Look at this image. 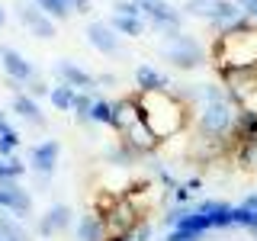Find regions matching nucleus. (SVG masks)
<instances>
[{
    "label": "nucleus",
    "instance_id": "obj_18",
    "mask_svg": "<svg viewBox=\"0 0 257 241\" xmlns=\"http://www.w3.org/2000/svg\"><path fill=\"white\" fill-rule=\"evenodd\" d=\"M106 235H109V228L100 212H87L77 219V228H74L77 241H106Z\"/></svg>",
    "mask_w": 257,
    "mask_h": 241
},
{
    "label": "nucleus",
    "instance_id": "obj_40",
    "mask_svg": "<svg viewBox=\"0 0 257 241\" xmlns=\"http://www.w3.org/2000/svg\"><path fill=\"white\" fill-rule=\"evenodd\" d=\"M7 129H13V126H10V119H7V112H4V109H0V135H4V132H7Z\"/></svg>",
    "mask_w": 257,
    "mask_h": 241
},
{
    "label": "nucleus",
    "instance_id": "obj_6",
    "mask_svg": "<svg viewBox=\"0 0 257 241\" xmlns=\"http://www.w3.org/2000/svg\"><path fill=\"white\" fill-rule=\"evenodd\" d=\"M180 13L183 16H196V20H206L215 32H222L228 23H235L241 16L235 0H187V4L180 7Z\"/></svg>",
    "mask_w": 257,
    "mask_h": 241
},
{
    "label": "nucleus",
    "instance_id": "obj_1",
    "mask_svg": "<svg viewBox=\"0 0 257 241\" xmlns=\"http://www.w3.org/2000/svg\"><path fill=\"white\" fill-rule=\"evenodd\" d=\"M135 100H139L142 109V123L155 132L161 145L177 139L190 123V106L183 100H177L171 90H139Z\"/></svg>",
    "mask_w": 257,
    "mask_h": 241
},
{
    "label": "nucleus",
    "instance_id": "obj_16",
    "mask_svg": "<svg viewBox=\"0 0 257 241\" xmlns=\"http://www.w3.org/2000/svg\"><path fill=\"white\" fill-rule=\"evenodd\" d=\"M139 119H142V109H139V100H135V93H132V96H119V100L112 103L109 129H116L119 135H122L132 123H139Z\"/></svg>",
    "mask_w": 257,
    "mask_h": 241
},
{
    "label": "nucleus",
    "instance_id": "obj_22",
    "mask_svg": "<svg viewBox=\"0 0 257 241\" xmlns=\"http://www.w3.org/2000/svg\"><path fill=\"white\" fill-rule=\"evenodd\" d=\"M77 93L80 90H74V87H68V84H55L52 90H48V100H52V106L58 112H71V109H74Z\"/></svg>",
    "mask_w": 257,
    "mask_h": 241
},
{
    "label": "nucleus",
    "instance_id": "obj_38",
    "mask_svg": "<svg viewBox=\"0 0 257 241\" xmlns=\"http://www.w3.org/2000/svg\"><path fill=\"white\" fill-rule=\"evenodd\" d=\"M106 241H135L132 231H119V235H106Z\"/></svg>",
    "mask_w": 257,
    "mask_h": 241
},
{
    "label": "nucleus",
    "instance_id": "obj_9",
    "mask_svg": "<svg viewBox=\"0 0 257 241\" xmlns=\"http://www.w3.org/2000/svg\"><path fill=\"white\" fill-rule=\"evenodd\" d=\"M16 16H20V23L36 39H55V32H58L55 20H52V16H45L36 4H32V0H20V4H16Z\"/></svg>",
    "mask_w": 257,
    "mask_h": 241
},
{
    "label": "nucleus",
    "instance_id": "obj_10",
    "mask_svg": "<svg viewBox=\"0 0 257 241\" xmlns=\"http://www.w3.org/2000/svg\"><path fill=\"white\" fill-rule=\"evenodd\" d=\"M58 158H61V145L55 142V139H45V142H39V145H32V148H29L26 167H29L32 174H39V177H52L55 167H58Z\"/></svg>",
    "mask_w": 257,
    "mask_h": 241
},
{
    "label": "nucleus",
    "instance_id": "obj_4",
    "mask_svg": "<svg viewBox=\"0 0 257 241\" xmlns=\"http://www.w3.org/2000/svg\"><path fill=\"white\" fill-rule=\"evenodd\" d=\"M231 209L228 203H219V199H203V203H193L187 219H183L177 228H187V231H196V235H209V231H219V228H235L231 225ZM174 231V228H171Z\"/></svg>",
    "mask_w": 257,
    "mask_h": 241
},
{
    "label": "nucleus",
    "instance_id": "obj_17",
    "mask_svg": "<svg viewBox=\"0 0 257 241\" xmlns=\"http://www.w3.org/2000/svg\"><path fill=\"white\" fill-rule=\"evenodd\" d=\"M10 109H13L20 119H26L29 126H39V129H45V126H48V119L42 116V106H39V100H32L26 90H16V93H13Z\"/></svg>",
    "mask_w": 257,
    "mask_h": 241
},
{
    "label": "nucleus",
    "instance_id": "obj_27",
    "mask_svg": "<svg viewBox=\"0 0 257 241\" xmlns=\"http://www.w3.org/2000/svg\"><path fill=\"white\" fill-rule=\"evenodd\" d=\"M235 161H238L241 167H257V142L235 145Z\"/></svg>",
    "mask_w": 257,
    "mask_h": 241
},
{
    "label": "nucleus",
    "instance_id": "obj_39",
    "mask_svg": "<svg viewBox=\"0 0 257 241\" xmlns=\"http://www.w3.org/2000/svg\"><path fill=\"white\" fill-rule=\"evenodd\" d=\"M187 190H190V193H199V190H203V180H199V177H193V180H187Z\"/></svg>",
    "mask_w": 257,
    "mask_h": 241
},
{
    "label": "nucleus",
    "instance_id": "obj_23",
    "mask_svg": "<svg viewBox=\"0 0 257 241\" xmlns=\"http://www.w3.org/2000/svg\"><path fill=\"white\" fill-rule=\"evenodd\" d=\"M109 26L116 29L119 36H128V39H139V36H145V20H139V16H119V13H112Z\"/></svg>",
    "mask_w": 257,
    "mask_h": 241
},
{
    "label": "nucleus",
    "instance_id": "obj_26",
    "mask_svg": "<svg viewBox=\"0 0 257 241\" xmlns=\"http://www.w3.org/2000/svg\"><path fill=\"white\" fill-rule=\"evenodd\" d=\"M32 4H36L45 16H52L55 23H58V20H68V13H71L64 0H32Z\"/></svg>",
    "mask_w": 257,
    "mask_h": 241
},
{
    "label": "nucleus",
    "instance_id": "obj_32",
    "mask_svg": "<svg viewBox=\"0 0 257 241\" xmlns=\"http://www.w3.org/2000/svg\"><path fill=\"white\" fill-rule=\"evenodd\" d=\"M48 90H52V87H48L42 77H32L29 84H26V93L32 96V100H42V96H48Z\"/></svg>",
    "mask_w": 257,
    "mask_h": 241
},
{
    "label": "nucleus",
    "instance_id": "obj_7",
    "mask_svg": "<svg viewBox=\"0 0 257 241\" xmlns=\"http://www.w3.org/2000/svg\"><path fill=\"white\" fill-rule=\"evenodd\" d=\"M139 7H142V20L155 32H161V36L183 29V20H187V16L180 10H174L167 0H139Z\"/></svg>",
    "mask_w": 257,
    "mask_h": 241
},
{
    "label": "nucleus",
    "instance_id": "obj_33",
    "mask_svg": "<svg viewBox=\"0 0 257 241\" xmlns=\"http://www.w3.org/2000/svg\"><path fill=\"white\" fill-rule=\"evenodd\" d=\"M164 241H203V235H196V231H187V228H174L167 231Z\"/></svg>",
    "mask_w": 257,
    "mask_h": 241
},
{
    "label": "nucleus",
    "instance_id": "obj_2",
    "mask_svg": "<svg viewBox=\"0 0 257 241\" xmlns=\"http://www.w3.org/2000/svg\"><path fill=\"white\" fill-rule=\"evenodd\" d=\"M215 61L241 74H257V29H225L215 39Z\"/></svg>",
    "mask_w": 257,
    "mask_h": 241
},
{
    "label": "nucleus",
    "instance_id": "obj_21",
    "mask_svg": "<svg viewBox=\"0 0 257 241\" xmlns=\"http://www.w3.org/2000/svg\"><path fill=\"white\" fill-rule=\"evenodd\" d=\"M0 241H32V235L26 231L23 219H16V215L0 209Z\"/></svg>",
    "mask_w": 257,
    "mask_h": 241
},
{
    "label": "nucleus",
    "instance_id": "obj_12",
    "mask_svg": "<svg viewBox=\"0 0 257 241\" xmlns=\"http://www.w3.org/2000/svg\"><path fill=\"white\" fill-rule=\"evenodd\" d=\"M0 64L7 71V80H13L16 87H26L32 77H36V64L26 61L16 48H0Z\"/></svg>",
    "mask_w": 257,
    "mask_h": 241
},
{
    "label": "nucleus",
    "instance_id": "obj_19",
    "mask_svg": "<svg viewBox=\"0 0 257 241\" xmlns=\"http://www.w3.org/2000/svg\"><path fill=\"white\" fill-rule=\"evenodd\" d=\"M135 87L139 90H171V80L155 64H139L135 68Z\"/></svg>",
    "mask_w": 257,
    "mask_h": 241
},
{
    "label": "nucleus",
    "instance_id": "obj_3",
    "mask_svg": "<svg viewBox=\"0 0 257 241\" xmlns=\"http://www.w3.org/2000/svg\"><path fill=\"white\" fill-rule=\"evenodd\" d=\"M158 52H161V58L171 64V68H177V71H196V68L206 64V45L199 42L196 36L183 32V29L161 36Z\"/></svg>",
    "mask_w": 257,
    "mask_h": 241
},
{
    "label": "nucleus",
    "instance_id": "obj_36",
    "mask_svg": "<svg viewBox=\"0 0 257 241\" xmlns=\"http://www.w3.org/2000/svg\"><path fill=\"white\" fill-rule=\"evenodd\" d=\"M68 4L71 13H87V7H90V0H64Z\"/></svg>",
    "mask_w": 257,
    "mask_h": 241
},
{
    "label": "nucleus",
    "instance_id": "obj_30",
    "mask_svg": "<svg viewBox=\"0 0 257 241\" xmlns=\"http://www.w3.org/2000/svg\"><path fill=\"white\" fill-rule=\"evenodd\" d=\"M112 13H119V16H139V20H142L139 0H116V4H112Z\"/></svg>",
    "mask_w": 257,
    "mask_h": 241
},
{
    "label": "nucleus",
    "instance_id": "obj_37",
    "mask_svg": "<svg viewBox=\"0 0 257 241\" xmlns=\"http://www.w3.org/2000/svg\"><path fill=\"white\" fill-rule=\"evenodd\" d=\"M96 87H116V77H112V74H100V77H96Z\"/></svg>",
    "mask_w": 257,
    "mask_h": 241
},
{
    "label": "nucleus",
    "instance_id": "obj_28",
    "mask_svg": "<svg viewBox=\"0 0 257 241\" xmlns=\"http://www.w3.org/2000/svg\"><path fill=\"white\" fill-rule=\"evenodd\" d=\"M93 96H96V90L93 93H84L80 90L77 93V100H74V116H77V123H84V126H90V103H93Z\"/></svg>",
    "mask_w": 257,
    "mask_h": 241
},
{
    "label": "nucleus",
    "instance_id": "obj_25",
    "mask_svg": "<svg viewBox=\"0 0 257 241\" xmlns=\"http://www.w3.org/2000/svg\"><path fill=\"white\" fill-rule=\"evenodd\" d=\"M112 119V103L103 100V96H93L90 103V126H109Z\"/></svg>",
    "mask_w": 257,
    "mask_h": 241
},
{
    "label": "nucleus",
    "instance_id": "obj_20",
    "mask_svg": "<svg viewBox=\"0 0 257 241\" xmlns=\"http://www.w3.org/2000/svg\"><path fill=\"white\" fill-rule=\"evenodd\" d=\"M228 142H231V145H241V142H257V112H244V109H238V116H235V126H231Z\"/></svg>",
    "mask_w": 257,
    "mask_h": 241
},
{
    "label": "nucleus",
    "instance_id": "obj_34",
    "mask_svg": "<svg viewBox=\"0 0 257 241\" xmlns=\"http://www.w3.org/2000/svg\"><path fill=\"white\" fill-rule=\"evenodd\" d=\"M238 4V10L244 13V16H251V20H257V0H235Z\"/></svg>",
    "mask_w": 257,
    "mask_h": 241
},
{
    "label": "nucleus",
    "instance_id": "obj_31",
    "mask_svg": "<svg viewBox=\"0 0 257 241\" xmlns=\"http://www.w3.org/2000/svg\"><path fill=\"white\" fill-rule=\"evenodd\" d=\"M132 238L135 241H155V225L148 219H139V225L132 228Z\"/></svg>",
    "mask_w": 257,
    "mask_h": 241
},
{
    "label": "nucleus",
    "instance_id": "obj_24",
    "mask_svg": "<svg viewBox=\"0 0 257 241\" xmlns=\"http://www.w3.org/2000/svg\"><path fill=\"white\" fill-rule=\"evenodd\" d=\"M135 161H139V155H135V151L128 148L122 139L106 148V164L109 167H128V164H135Z\"/></svg>",
    "mask_w": 257,
    "mask_h": 241
},
{
    "label": "nucleus",
    "instance_id": "obj_41",
    "mask_svg": "<svg viewBox=\"0 0 257 241\" xmlns=\"http://www.w3.org/2000/svg\"><path fill=\"white\" fill-rule=\"evenodd\" d=\"M4 23H7V10H4V7H0V26H4Z\"/></svg>",
    "mask_w": 257,
    "mask_h": 241
},
{
    "label": "nucleus",
    "instance_id": "obj_13",
    "mask_svg": "<svg viewBox=\"0 0 257 241\" xmlns=\"http://www.w3.org/2000/svg\"><path fill=\"white\" fill-rule=\"evenodd\" d=\"M71 222H74V209H71L68 203H55V206H48V212L39 219L36 231H39L42 238H52V235H61V231H68Z\"/></svg>",
    "mask_w": 257,
    "mask_h": 241
},
{
    "label": "nucleus",
    "instance_id": "obj_11",
    "mask_svg": "<svg viewBox=\"0 0 257 241\" xmlns=\"http://www.w3.org/2000/svg\"><path fill=\"white\" fill-rule=\"evenodd\" d=\"M87 42H90L100 55H106V58H116L119 52H122V42H119V32L109 26V23L96 20L87 26Z\"/></svg>",
    "mask_w": 257,
    "mask_h": 241
},
{
    "label": "nucleus",
    "instance_id": "obj_29",
    "mask_svg": "<svg viewBox=\"0 0 257 241\" xmlns=\"http://www.w3.org/2000/svg\"><path fill=\"white\" fill-rule=\"evenodd\" d=\"M20 151V132L16 129H7L4 135H0V158H10Z\"/></svg>",
    "mask_w": 257,
    "mask_h": 241
},
{
    "label": "nucleus",
    "instance_id": "obj_15",
    "mask_svg": "<svg viewBox=\"0 0 257 241\" xmlns=\"http://www.w3.org/2000/svg\"><path fill=\"white\" fill-rule=\"evenodd\" d=\"M122 142H125V145H128V148H132L139 158L155 155V151H158V145H161V142L155 139V132H151V129L145 126L142 119H139V123H132V126H128L125 132H122Z\"/></svg>",
    "mask_w": 257,
    "mask_h": 241
},
{
    "label": "nucleus",
    "instance_id": "obj_5",
    "mask_svg": "<svg viewBox=\"0 0 257 241\" xmlns=\"http://www.w3.org/2000/svg\"><path fill=\"white\" fill-rule=\"evenodd\" d=\"M238 106L231 100H219V103H206L199 106L196 116V132L203 135V142H225L231 135V126H235Z\"/></svg>",
    "mask_w": 257,
    "mask_h": 241
},
{
    "label": "nucleus",
    "instance_id": "obj_35",
    "mask_svg": "<svg viewBox=\"0 0 257 241\" xmlns=\"http://www.w3.org/2000/svg\"><path fill=\"white\" fill-rule=\"evenodd\" d=\"M238 206H241V209H247V212H254V215H257V190H254V193H247V196L241 199Z\"/></svg>",
    "mask_w": 257,
    "mask_h": 241
},
{
    "label": "nucleus",
    "instance_id": "obj_14",
    "mask_svg": "<svg viewBox=\"0 0 257 241\" xmlns=\"http://www.w3.org/2000/svg\"><path fill=\"white\" fill-rule=\"evenodd\" d=\"M55 77H58V84H68L74 87V90H84V93H93L96 90V77L90 74V71H84L80 64L61 58L58 64H55Z\"/></svg>",
    "mask_w": 257,
    "mask_h": 241
},
{
    "label": "nucleus",
    "instance_id": "obj_8",
    "mask_svg": "<svg viewBox=\"0 0 257 241\" xmlns=\"http://www.w3.org/2000/svg\"><path fill=\"white\" fill-rule=\"evenodd\" d=\"M0 209L16 215V219H29L32 215V193L20 180H4L0 183Z\"/></svg>",
    "mask_w": 257,
    "mask_h": 241
}]
</instances>
